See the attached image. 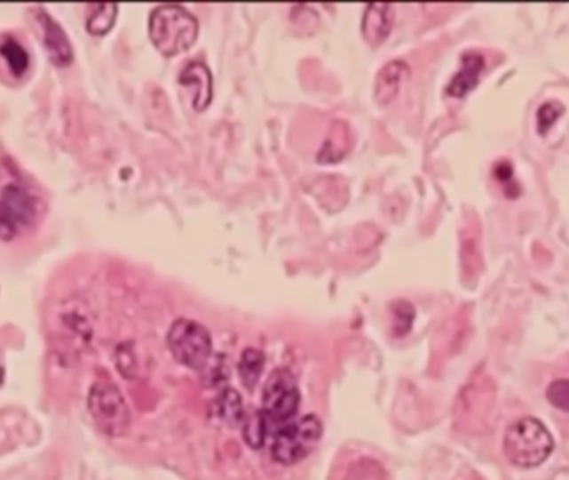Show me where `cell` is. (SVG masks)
I'll use <instances>...</instances> for the list:
<instances>
[{"label":"cell","mask_w":569,"mask_h":480,"mask_svg":"<svg viewBox=\"0 0 569 480\" xmlns=\"http://www.w3.org/2000/svg\"><path fill=\"white\" fill-rule=\"evenodd\" d=\"M36 19L39 22L40 30H42V39L43 45L49 52V57L55 66L66 67L74 60V51L68 42L64 28L55 22L49 13L39 9L36 12Z\"/></svg>","instance_id":"cell-8"},{"label":"cell","mask_w":569,"mask_h":480,"mask_svg":"<svg viewBox=\"0 0 569 480\" xmlns=\"http://www.w3.org/2000/svg\"><path fill=\"white\" fill-rule=\"evenodd\" d=\"M485 57L479 52H466L462 57V67L451 79L447 92L451 97L462 99L466 93L471 92L479 82V77L485 70Z\"/></svg>","instance_id":"cell-11"},{"label":"cell","mask_w":569,"mask_h":480,"mask_svg":"<svg viewBox=\"0 0 569 480\" xmlns=\"http://www.w3.org/2000/svg\"><path fill=\"white\" fill-rule=\"evenodd\" d=\"M264 409L272 426L283 427L298 412L300 390L295 375L288 369H277L266 379L264 387Z\"/></svg>","instance_id":"cell-7"},{"label":"cell","mask_w":569,"mask_h":480,"mask_svg":"<svg viewBox=\"0 0 569 480\" xmlns=\"http://www.w3.org/2000/svg\"><path fill=\"white\" fill-rule=\"evenodd\" d=\"M117 367L127 379H133L137 375V359L130 344H122L117 348Z\"/></svg>","instance_id":"cell-24"},{"label":"cell","mask_w":569,"mask_h":480,"mask_svg":"<svg viewBox=\"0 0 569 480\" xmlns=\"http://www.w3.org/2000/svg\"><path fill=\"white\" fill-rule=\"evenodd\" d=\"M83 307L80 302H67L60 314V329L64 335L67 333V340L72 344V352H79L92 340V324Z\"/></svg>","instance_id":"cell-9"},{"label":"cell","mask_w":569,"mask_h":480,"mask_svg":"<svg viewBox=\"0 0 569 480\" xmlns=\"http://www.w3.org/2000/svg\"><path fill=\"white\" fill-rule=\"evenodd\" d=\"M117 4L107 2V4H92L89 5V15H87V30L92 36H106L107 32L112 30L117 19Z\"/></svg>","instance_id":"cell-17"},{"label":"cell","mask_w":569,"mask_h":480,"mask_svg":"<svg viewBox=\"0 0 569 480\" xmlns=\"http://www.w3.org/2000/svg\"><path fill=\"white\" fill-rule=\"evenodd\" d=\"M2 382H4V367L0 365V386H2Z\"/></svg>","instance_id":"cell-26"},{"label":"cell","mask_w":569,"mask_h":480,"mask_svg":"<svg viewBox=\"0 0 569 480\" xmlns=\"http://www.w3.org/2000/svg\"><path fill=\"white\" fill-rule=\"evenodd\" d=\"M413 319L415 308L410 302L398 300L397 304H393V331L397 335H407L413 325Z\"/></svg>","instance_id":"cell-22"},{"label":"cell","mask_w":569,"mask_h":480,"mask_svg":"<svg viewBox=\"0 0 569 480\" xmlns=\"http://www.w3.org/2000/svg\"><path fill=\"white\" fill-rule=\"evenodd\" d=\"M265 367V356L258 348H245L241 352V357L239 362V373L241 384L247 388H253L257 386L260 375L264 372Z\"/></svg>","instance_id":"cell-18"},{"label":"cell","mask_w":569,"mask_h":480,"mask_svg":"<svg viewBox=\"0 0 569 480\" xmlns=\"http://www.w3.org/2000/svg\"><path fill=\"white\" fill-rule=\"evenodd\" d=\"M43 204L39 196L20 184L0 190V240L11 242L27 236L42 219Z\"/></svg>","instance_id":"cell-2"},{"label":"cell","mask_w":569,"mask_h":480,"mask_svg":"<svg viewBox=\"0 0 569 480\" xmlns=\"http://www.w3.org/2000/svg\"><path fill=\"white\" fill-rule=\"evenodd\" d=\"M555 440L549 430L534 417H523L508 428L504 453L513 466L531 468L543 464L553 452Z\"/></svg>","instance_id":"cell-3"},{"label":"cell","mask_w":569,"mask_h":480,"mask_svg":"<svg viewBox=\"0 0 569 480\" xmlns=\"http://www.w3.org/2000/svg\"><path fill=\"white\" fill-rule=\"evenodd\" d=\"M180 84L186 87H195L194 106L197 110L207 108L212 100L213 82L209 67L202 62H190L180 74Z\"/></svg>","instance_id":"cell-12"},{"label":"cell","mask_w":569,"mask_h":480,"mask_svg":"<svg viewBox=\"0 0 569 480\" xmlns=\"http://www.w3.org/2000/svg\"><path fill=\"white\" fill-rule=\"evenodd\" d=\"M148 34L155 49L165 57L188 51L199 36V22L180 5H160L148 20Z\"/></svg>","instance_id":"cell-1"},{"label":"cell","mask_w":569,"mask_h":480,"mask_svg":"<svg viewBox=\"0 0 569 480\" xmlns=\"http://www.w3.org/2000/svg\"><path fill=\"white\" fill-rule=\"evenodd\" d=\"M89 412L95 426L108 437H122L132 424V413L119 387L99 380L89 392Z\"/></svg>","instance_id":"cell-5"},{"label":"cell","mask_w":569,"mask_h":480,"mask_svg":"<svg viewBox=\"0 0 569 480\" xmlns=\"http://www.w3.org/2000/svg\"><path fill=\"white\" fill-rule=\"evenodd\" d=\"M321 436V420L313 413L304 415L300 420L288 422L275 432L272 457L281 466H295L317 449Z\"/></svg>","instance_id":"cell-4"},{"label":"cell","mask_w":569,"mask_h":480,"mask_svg":"<svg viewBox=\"0 0 569 480\" xmlns=\"http://www.w3.org/2000/svg\"><path fill=\"white\" fill-rule=\"evenodd\" d=\"M213 413L228 426H239L245 422V409L241 404V397L235 388H225L213 402Z\"/></svg>","instance_id":"cell-16"},{"label":"cell","mask_w":569,"mask_h":480,"mask_svg":"<svg viewBox=\"0 0 569 480\" xmlns=\"http://www.w3.org/2000/svg\"><path fill=\"white\" fill-rule=\"evenodd\" d=\"M546 397L557 411L569 412V379H557L546 390Z\"/></svg>","instance_id":"cell-23"},{"label":"cell","mask_w":569,"mask_h":480,"mask_svg":"<svg viewBox=\"0 0 569 480\" xmlns=\"http://www.w3.org/2000/svg\"><path fill=\"white\" fill-rule=\"evenodd\" d=\"M0 59L5 62L9 72L17 79L24 77L30 67V57L27 53L26 47L11 36L0 37Z\"/></svg>","instance_id":"cell-15"},{"label":"cell","mask_w":569,"mask_h":480,"mask_svg":"<svg viewBox=\"0 0 569 480\" xmlns=\"http://www.w3.org/2000/svg\"><path fill=\"white\" fill-rule=\"evenodd\" d=\"M408 72V66L401 60H391L383 66L375 82V100L380 106H388L397 97L401 82L407 79Z\"/></svg>","instance_id":"cell-13"},{"label":"cell","mask_w":569,"mask_h":480,"mask_svg":"<svg viewBox=\"0 0 569 480\" xmlns=\"http://www.w3.org/2000/svg\"><path fill=\"white\" fill-rule=\"evenodd\" d=\"M463 266L477 268L479 266L477 239H466L463 244Z\"/></svg>","instance_id":"cell-25"},{"label":"cell","mask_w":569,"mask_h":480,"mask_svg":"<svg viewBox=\"0 0 569 480\" xmlns=\"http://www.w3.org/2000/svg\"><path fill=\"white\" fill-rule=\"evenodd\" d=\"M493 175L494 179L503 186L504 194L508 197H518L519 196V186L515 182V173H513V165L508 160H500L493 167Z\"/></svg>","instance_id":"cell-20"},{"label":"cell","mask_w":569,"mask_h":480,"mask_svg":"<svg viewBox=\"0 0 569 480\" xmlns=\"http://www.w3.org/2000/svg\"><path fill=\"white\" fill-rule=\"evenodd\" d=\"M352 147V132L348 124L344 120H336L331 125L327 140L318 152L317 159L320 164H335L344 159Z\"/></svg>","instance_id":"cell-14"},{"label":"cell","mask_w":569,"mask_h":480,"mask_svg":"<svg viewBox=\"0 0 569 480\" xmlns=\"http://www.w3.org/2000/svg\"><path fill=\"white\" fill-rule=\"evenodd\" d=\"M167 344L175 360L194 371H202L212 357L210 332L197 320H175L167 335Z\"/></svg>","instance_id":"cell-6"},{"label":"cell","mask_w":569,"mask_h":480,"mask_svg":"<svg viewBox=\"0 0 569 480\" xmlns=\"http://www.w3.org/2000/svg\"><path fill=\"white\" fill-rule=\"evenodd\" d=\"M565 107L557 100H549L538 108L536 112V125L538 132L548 133V131L557 124V120L563 116Z\"/></svg>","instance_id":"cell-21"},{"label":"cell","mask_w":569,"mask_h":480,"mask_svg":"<svg viewBox=\"0 0 569 480\" xmlns=\"http://www.w3.org/2000/svg\"><path fill=\"white\" fill-rule=\"evenodd\" d=\"M393 28V5L386 2H371L361 19V34L371 47H380Z\"/></svg>","instance_id":"cell-10"},{"label":"cell","mask_w":569,"mask_h":480,"mask_svg":"<svg viewBox=\"0 0 569 480\" xmlns=\"http://www.w3.org/2000/svg\"><path fill=\"white\" fill-rule=\"evenodd\" d=\"M268 427L270 422L265 417V413L255 412L250 417L245 419L243 422V439L252 447V449H262L265 444L266 436H268Z\"/></svg>","instance_id":"cell-19"}]
</instances>
